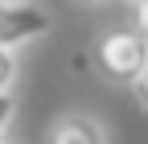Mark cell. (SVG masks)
<instances>
[{"mask_svg": "<svg viewBox=\"0 0 148 144\" xmlns=\"http://www.w3.org/2000/svg\"><path fill=\"white\" fill-rule=\"evenodd\" d=\"M148 62V45L140 41V33L132 25L107 29L103 37L90 45V66L95 74L111 86H132V78L140 74V66Z\"/></svg>", "mask_w": 148, "mask_h": 144, "instance_id": "6da1fadb", "label": "cell"}, {"mask_svg": "<svg viewBox=\"0 0 148 144\" xmlns=\"http://www.w3.org/2000/svg\"><path fill=\"white\" fill-rule=\"evenodd\" d=\"M53 29V12L37 0H0V49H25Z\"/></svg>", "mask_w": 148, "mask_h": 144, "instance_id": "7a4b0ae2", "label": "cell"}, {"mask_svg": "<svg viewBox=\"0 0 148 144\" xmlns=\"http://www.w3.org/2000/svg\"><path fill=\"white\" fill-rule=\"evenodd\" d=\"M45 144H111L107 123L90 111H62L58 119L49 123Z\"/></svg>", "mask_w": 148, "mask_h": 144, "instance_id": "3957f363", "label": "cell"}, {"mask_svg": "<svg viewBox=\"0 0 148 144\" xmlns=\"http://www.w3.org/2000/svg\"><path fill=\"white\" fill-rule=\"evenodd\" d=\"M21 78V58L12 49H0V91H12Z\"/></svg>", "mask_w": 148, "mask_h": 144, "instance_id": "277c9868", "label": "cell"}, {"mask_svg": "<svg viewBox=\"0 0 148 144\" xmlns=\"http://www.w3.org/2000/svg\"><path fill=\"white\" fill-rule=\"evenodd\" d=\"M12 115H16V95H12V91H0V140L8 136Z\"/></svg>", "mask_w": 148, "mask_h": 144, "instance_id": "5b68a950", "label": "cell"}, {"mask_svg": "<svg viewBox=\"0 0 148 144\" xmlns=\"http://www.w3.org/2000/svg\"><path fill=\"white\" fill-rule=\"evenodd\" d=\"M127 91H132V95H136V103L144 107V111H148V62L140 66V74L132 78V86H127Z\"/></svg>", "mask_w": 148, "mask_h": 144, "instance_id": "8992f818", "label": "cell"}, {"mask_svg": "<svg viewBox=\"0 0 148 144\" xmlns=\"http://www.w3.org/2000/svg\"><path fill=\"white\" fill-rule=\"evenodd\" d=\"M132 29L140 33V41L148 45V0H136V21H132Z\"/></svg>", "mask_w": 148, "mask_h": 144, "instance_id": "52a82bcc", "label": "cell"}, {"mask_svg": "<svg viewBox=\"0 0 148 144\" xmlns=\"http://www.w3.org/2000/svg\"><path fill=\"white\" fill-rule=\"evenodd\" d=\"M78 4H103V0H78Z\"/></svg>", "mask_w": 148, "mask_h": 144, "instance_id": "ba28073f", "label": "cell"}, {"mask_svg": "<svg viewBox=\"0 0 148 144\" xmlns=\"http://www.w3.org/2000/svg\"><path fill=\"white\" fill-rule=\"evenodd\" d=\"M0 144H12V140H0Z\"/></svg>", "mask_w": 148, "mask_h": 144, "instance_id": "9c48e42d", "label": "cell"}, {"mask_svg": "<svg viewBox=\"0 0 148 144\" xmlns=\"http://www.w3.org/2000/svg\"><path fill=\"white\" fill-rule=\"evenodd\" d=\"M132 4H136V0H132Z\"/></svg>", "mask_w": 148, "mask_h": 144, "instance_id": "30bf717a", "label": "cell"}]
</instances>
